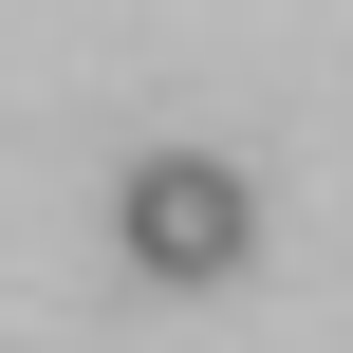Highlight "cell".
<instances>
[{
	"label": "cell",
	"mask_w": 353,
	"mask_h": 353,
	"mask_svg": "<svg viewBox=\"0 0 353 353\" xmlns=\"http://www.w3.org/2000/svg\"><path fill=\"white\" fill-rule=\"evenodd\" d=\"M112 242H130L149 279H223V261L261 242V186H242L223 149H149V168H130V205H112Z\"/></svg>",
	"instance_id": "obj_1"
}]
</instances>
